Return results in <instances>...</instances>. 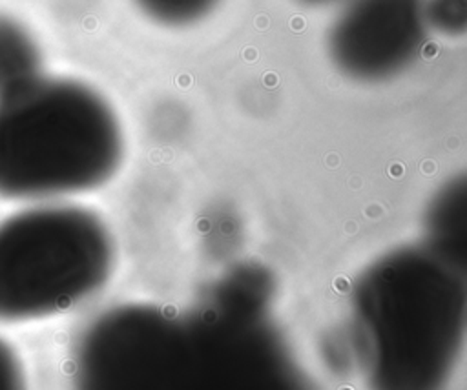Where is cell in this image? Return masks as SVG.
<instances>
[{"mask_svg":"<svg viewBox=\"0 0 467 390\" xmlns=\"http://www.w3.org/2000/svg\"><path fill=\"white\" fill-rule=\"evenodd\" d=\"M115 248L104 221L80 206L44 202L0 222V323L64 312L111 275Z\"/></svg>","mask_w":467,"mask_h":390,"instance_id":"cell-2","label":"cell"},{"mask_svg":"<svg viewBox=\"0 0 467 390\" xmlns=\"http://www.w3.org/2000/svg\"><path fill=\"white\" fill-rule=\"evenodd\" d=\"M40 75V55L33 38L13 22L0 20V93Z\"/></svg>","mask_w":467,"mask_h":390,"instance_id":"cell-4","label":"cell"},{"mask_svg":"<svg viewBox=\"0 0 467 390\" xmlns=\"http://www.w3.org/2000/svg\"><path fill=\"white\" fill-rule=\"evenodd\" d=\"M0 390H26L20 359L4 339H0Z\"/></svg>","mask_w":467,"mask_h":390,"instance_id":"cell-6","label":"cell"},{"mask_svg":"<svg viewBox=\"0 0 467 390\" xmlns=\"http://www.w3.org/2000/svg\"><path fill=\"white\" fill-rule=\"evenodd\" d=\"M306 2H327V0H306Z\"/></svg>","mask_w":467,"mask_h":390,"instance_id":"cell-7","label":"cell"},{"mask_svg":"<svg viewBox=\"0 0 467 390\" xmlns=\"http://www.w3.org/2000/svg\"><path fill=\"white\" fill-rule=\"evenodd\" d=\"M124 133L91 86L42 73L0 93V197L53 200L97 190L119 171Z\"/></svg>","mask_w":467,"mask_h":390,"instance_id":"cell-1","label":"cell"},{"mask_svg":"<svg viewBox=\"0 0 467 390\" xmlns=\"http://www.w3.org/2000/svg\"><path fill=\"white\" fill-rule=\"evenodd\" d=\"M139 5L157 22L184 26L202 18L217 0H137Z\"/></svg>","mask_w":467,"mask_h":390,"instance_id":"cell-5","label":"cell"},{"mask_svg":"<svg viewBox=\"0 0 467 390\" xmlns=\"http://www.w3.org/2000/svg\"><path fill=\"white\" fill-rule=\"evenodd\" d=\"M425 35L423 0H352L328 33V53L345 77L381 82L418 58Z\"/></svg>","mask_w":467,"mask_h":390,"instance_id":"cell-3","label":"cell"}]
</instances>
